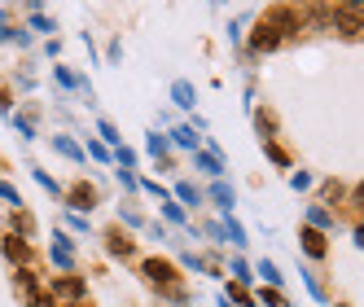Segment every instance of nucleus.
Segmentation results:
<instances>
[{"instance_id":"nucleus-1","label":"nucleus","mask_w":364,"mask_h":307,"mask_svg":"<svg viewBox=\"0 0 364 307\" xmlns=\"http://www.w3.org/2000/svg\"><path fill=\"white\" fill-rule=\"evenodd\" d=\"M145 276L154 281V286H171V281H176V268L163 264V259H149V264H145Z\"/></svg>"},{"instance_id":"nucleus-2","label":"nucleus","mask_w":364,"mask_h":307,"mask_svg":"<svg viewBox=\"0 0 364 307\" xmlns=\"http://www.w3.org/2000/svg\"><path fill=\"white\" fill-rule=\"evenodd\" d=\"M53 294H62V298H84V281L62 276V281H53Z\"/></svg>"},{"instance_id":"nucleus-3","label":"nucleus","mask_w":364,"mask_h":307,"mask_svg":"<svg viewBox=\"0 0 364 307\" xmlns=\"http://www.w3.org/2000/svg\"><path fill=\"white\" fill-rule=\"evenodd\" d=\"M303 250L311 254V259H321V254H325V237L316 233V228H303Z\"/></svg>"},{"instance_id":"nucleus-4","label":"nucleus","mask_w":364,"mask_h":307,"mask_svg":"<svg viewBox=\"0 0 364 307\" xmlns=\"http://www.w3.org/2000/svg\"><path fill=\"white\" fill-rule=\"evenodd\" d=\"M5 254H9V259H18V264H22V259H27L31 250H27V242H18V237H5Z\"/></svg>"},{"instance_id":"nucleus-5","label":"nucleus","mask_w":364,"mask_h":307,"mask_svg":"<svg viewBox=\"0 0 364 307\" xmlns=\"http://www.w3.org/2000/svg\"><path fill=\"white\" fill-rule=\"evenodd\" d=\"M92 198H97V193H92L88 185H75V193H70V202H75V207H92Z\"/></svg>"},{"instance_id":"nucleus-6","label":"nucleus","mask_w":364,"mask_h":307,"mask_svg":"<svg viewBox=\"0 0 364 307\" xmlns=\"http://www.w3.org/2000/svg\"><path fill=\"white\" fill-rule=\"evenodd\" d=\"M272 44H277V31H272V27H259V36H255V48L264 53V48H272Z\"/></svg>"},{"instance_id":"nucleus-7","label":"nucleus","mask_w":364,"mask_h":307,"mask_svg":"<svg viewBox=\"0 0 364 307\" xmlns=\"http://www.w3.org/2000/svg\"><path fill=\"white\" fill-rule=\"evenodd\" d=\"M31 307H53V298H48V294H31Z\"/></svg>"},{"instance_id":"nucleus-8","label":"nucleus","mask_w":364,"mask_h":307,"mask_svg":"<svg viewBox=\"0 0 364 307\" xmlns=\"http://www.w3.org/2000/svg\"><path fill=\"white\" fill-rule=\"evenodd\" d=\"M264 298H268V307H285V298H281V294H272V290H268Z\"/></svg>"}]
</instances>
